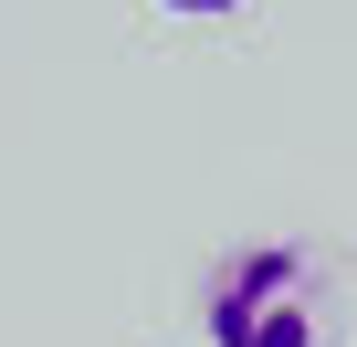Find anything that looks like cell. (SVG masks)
<instances>
[{
    "label": "cell",
    "mask_w": 357,
    "mask_h": 347,
    "mask_svg": "<svg viewBox=\"0 0 357 347\" xmlns=\"http://www.w3.org/2000/svg\"><path fill=\"white\" fill-rule=\"evenodd\" d=\"M200 326H211V347H315L326 337V263L305 242H242V253H221Z\"/></svg>",
    "instance_id": "obj_1"
},
{
    "label": "cell",
    "mask_w": 357,
    "mask_h": 347,
    "mask_svg": "<svg viewBox=\"0 0 357 347\" xmlns=\"http://www.w3.org/2000/svg\"><path fill=\"white\" fill-rule=\"evenodd\" d=\"M158 11H190V22H221V11H242V0H158Z\"/></svg>",
    "instance_id": "obj_2"
}]
</instances>
